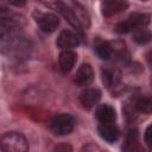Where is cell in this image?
I'll use <instances>...</instances> for the list:
<instances>
[{"label": "cell", "instance_id": "cell-14", "mask_svg": "<svg viewBox=\"0 0 152 152\" xmlns=\"http://www.w3.org/2000/svg\"><path fill=\"white\" fill-rule=\"evenodd\" d=\"M133 39L135 43L144 45L152 40V33L148 30H146L145 27H140V28H137L133 31Z\"/></svg>", "mask_w": 152, "mask_h": 152}, {"label": "cell", "instance_id": "cell-20", "mask_svg": "<svg viewBox=\"0 0 152 152\" xmlns=\"http://www.w3.org/2000/svg\"><path fill=\"white\" fill-rule=\"evenodd\" d=\"M146 59H147V63H148V65L151 66V69H152V51H150L148 53H147V56H146Z\"/></svg>", "mask_w": 152, "mask_h": 152}, {"label": "cell", "instance_id": "cell-18", "mask_svg": "<svg viewBox=\"0 0 152 152\" xmlns=\"http://www.w3.org/2000/svg\"><path fill=\"white\" fill-rule=\"evenodd\" d=\"M144 141H145V144H146L150 148H152V125H150V126L146 128L145 134H144Z\"/></svg>", "mask_w": 152, "mask_h": 152}, {"label": "cell", "instance_id": "cell-9", "mask_svg": "<svg viewBox=\"0 0 152 152\" xmlns=\"http://www.w3.org/2000/svg\"><path fill=\"white\" fill-rule=\"evenodd\" d=\"M100 99H101V91L99 89H86L80 95V102L87 109H90L94 106H96Z\"/></svg>", "mask_w": 152, "mask_h": 152}, {"label": "cell", "instance_id": "cell-12", "mask_svg": "<svg viewBox=\"0 0 152 152\" xmlns=\"http://www.w3.org/2000/svg\"><path fill=\"white\" fill-rule=\"evenodd\" d=\"M95 115L100 122H114V120L116 118L115 109L108 103L100 104L96 109Z\"/></svg>", "mask_w": 152, "mask_h": 152}, {"label": "cell", "instance_id": "cell-2", "mask_svg": "<svg viewBox=\"0 0 152 152\" xmlns=\"http://www.w3.org/2000/svg\"><path fill=\"white\" fill-rule=\"evenodd\" d=\"M150 23V15L145 13H133L125 21H120L115 25V31L120 34L128 33L140 27H145Z\"/></svg>", "mask_w": 152, "mask_h": 152}, {"label": "cell", "instance_id": "cell-8", "mask_svg": "<svg viewBox=\"0 0 152 152\" xmlns=\"http://www.w3.org/2000/svg\"><path fill=\"white\" fill-rule=\"evenodd\" d=\"M94 80V71L89 64H82L75 75V82L80 87L89 86Z\"/></svg>", "mask_w": 152, "mask_h": 152}, {"label": "cell", "instance_id": "cell-11", "mask_svg": "<svg viewBox=\"0 0 152 152\" xmlns=\"http://www.w3.org/2000/svg\"><path fill=\"white\" fill-rule=\"evenodd\" d=\"M77 59V55L76 52H74L72 50H63L59 55V68L64 74H68L75 65Z\"/></svg>", "mask_w": 152, "mask_h": 152}, {"label": "cell", "instance_id": "cell-19", "mask_svg": "<svg viewBox=\"0 0 152 152\" xmlns=\"http://www.w3.org/2000/svg\"><path fill=\"white\" fill-rule=\"evenodd\" d=\"M27 0H8V2L12 5V6H15V7H21L26 4Z\"/></svg>", "mask_w": 152, "mask_h": 152}, {"label": "cell", "instance_id": "cell-22", "mask_svg": "<svg viewBox=\"0 0 152 152\" xmlns=\"http://www.w3.org/2000/svg\"><path fill=\"white\" fill-rule=\"evenodd\" d=\"M141 1H147V0H141Z\"/></svg>", "mask_w": 152, "mask_h": 152}, {"label": "cell", "instance_id": "cell-7", "mask_svg": "<svg viewBox=\"0 0 152 152\" xmlns=\"http://www.w3.org/2000/svg\"><path fill=\"white\" fill-rule=\"evenodd\" d=\"M128 7V2L126 0H104L102 2L101 10L104 17H112L121 11H125Z\"/></svg>", "mask_w": 152, "mask_h": 152}, {"label": "cell", "instance_id": "cell-3", "mask_svg": "<svg viewBox=\"0 0 152 152\" xmlns=\"http://www.w3.org/2000/svg\"><path fill=\"white\" fill-rule=\"evenodd\" d=\"M75 126V120L70 114H59L56 115L51 122L50 128L56 135H66L72 132Z\"/></svg>", "mask_w": 152, "mask_h": 152}, {"label": "cell", "instance_id": "cell-6", "mask_svg": "<svg viewBox=\"0 0 152 152\" xmlns=\"http://www.w3.org/2000/svg\"><path fill=\"white\" fill-rule=\"evenodd\" d=\"M78 44H80V40L77 34H75L69 30L62 31L57 38V46L62 50H71L76 48Z\"/></svg>", "mask_w": 152, "mask_h": 152}, {"label": "cell", "instance_id": "cell-16", "mask_svg": "<svg viewBox=\"0 0 152 152\" xmlns=\"http://www.w3.org/2000/svg\"><path fill=\"white\" fill-rule=\"evenodd\" d=\"M97 56L101 58V59H109L113 55V48L109 43L107 42H102L100 43L99 45H96V49H95Z\"/></svg>", "mask_w": 152, "mask_h": 152}, {"label": "cell", "instance_id": "cell-1", "mask_svg": "<svg viewBox=\"0 0 152 152\" xmlns=\"http://www.w3.org/2000/svg\"><path fill=\"white\" fill-rule=\"evenodd\" d=\"M1 150L5 152H25L28 150V142L21 133L7 132L1 137Z\"/></svg>", "mask_w": 152, "mask_h": 152}, {"label": "cell", "instance_id": "cell-15", "mask_svg": "<svg viewBox=\"0 0 152 152\" xmlns=\"http://www.w3.org/2000/svg\"><path fill=\"white\" fill-rule=\"evenodd\" d=\"M135 109L140 113L144 114H150L152 113V99L150 97H139L135 102Z\"/></svg>", "mask_w": 152, "mask_h": 152}, {"label": "cell", "instance_id": "cell-10", "mask_svg": "<svg viewBox=\"0 0 152 152\" xmlns=\"http://www.w3.org/2000/svg\"><path fill=\"white\" fill-rule=\"evenodd\" d=\"M56 8H57V11L66 19V21L72 26V27H75L76 30H81V27H82V25H81V23H80V20H78V18H77V15H76V13H75V11L74 10H71L70 7H68L66 5H64L63 2H57L56 4Z\"/></svg>", "mask_w": 152, "mask_h": 152}, {"label": "cell", "instance_id": "cell-21", "mask_svg": "<svg viewBox=\"0 0 152 152\" xmlns=\"http://www.w3.org/2000/svg\"><path fill=\"white\" fill-rule=\"evenodd\" d=\"M56 150H57V151H59V150H69V151H70L71 147H70V146H66V145H63V146H57Z\"/></svg>", "mask_w": 152, "mask_h": 152}, {"label": "cell", "instance_id": "cell-13", "mask_svg": "<svg viewBox=\"0 0 152 152\" xmlns=\"http://www.w3.org/2000/svg\"><path fill=\"white\" fill-rule=\"evenodd\" d=\"M120 80V72L115 68H103L102 69V82L106 87H114Z\"/></svg>", "mask_w": 152, "mask_h": 152}, {"label": "cell", "instance_id": "cell-4", "mask_svg": "<svg viewBox=\"0 0 152 152\" xmlns=\"http://www.w3.org/2000/svg\"><path fill=\"white\" fill-rule=\"evenodd\" d=\"M36 20H37V24L40 27V30L45 33H51V32L56 31V28L59 25L58 17L52 13H40Z\"/></svg>", "mask_w": 152, "mask_h": 152}, {"label": "cell", "instance_id": "cell-5", "mask_svg": "<svg viewBox=\"0 0 152 152\" xmlns=\"http://www.w3.org/2000/svg\"><path fill=\"white\" fill-rule=\"evenodd\" d=\"M99 135L107 142H114L119 138V128L114 122H100L97 126Z\"/></svg>", "mask_w": 152, "mask_h": 152}, {"label": "cell", "instance_id": "cell-17", "mask_svg": "<svg viewBox=\"0 0 152 152\" xmlns=\"http://www.w3.org/2000/svg\"><path fill=\"white\" fill-rule=\"evenodd\" d=\"M74 11H75V13H76V15H77V18H78L81 25L88 27L89 24H90V21H89V15H88V13L86 12V10H84L81 5L76 4V10H74Z\"/></svg>", "mask_w": 152, "mask_h": 152}]
</instances>
